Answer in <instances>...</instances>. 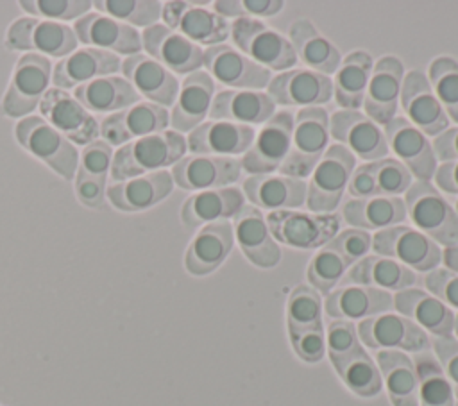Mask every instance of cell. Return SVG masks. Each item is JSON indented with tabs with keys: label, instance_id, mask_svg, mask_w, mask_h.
<instances>
[{
	"label": "cell",
	"instance_id": "59",
	"mask_svg": "<svg viewBox=\"0 0 458 406\" xmlns=\"http://www.w3.org/2000/svg\"><path fill=\"white\" fill-rule=\"evenodd\" d=\"M433 181H437L438 191H444L447 195H458V161L438 163Z\"/></svg>",
	"mask_w": 458,
	"mask_h": 406
},
{
	"label": "cell",
	"instance_id": "16",
	"mask_svg": "<svg viewBox=\"0 0 458 406\" xmlns=\"http://www.w3.org/2000/svg\"><path fill=\"white\" fill-rule=\"evenodd\" d=\"M388 152L394 154L415 181L433 179L438 161L433 152V145L426 134H422L415 125H411L404 116H395L386 125H383Z\"/></svg>",
	"mask_w": 458,
	"mask_h": 406
},
{
	"label": "cell",
	"instance_id": "28",
	"mask_svg": "<svg viewBox=\"0 0 458 406\" xmlns=\"http://www.w3.org/2000/svg\"><path fill=\"white\" fill-rule=\"evenodd\" d=\"M120 72L123 73V79H127L136 89V93L147 98V102L163 107L174 106L179 93L177 77L147 54L125 57L120 64Z\"/></svg>",
	"mask_w": 458,
	"mask_h": 406
},
{
	"label": "cell",
	"instance_id": "51",
	"mask_svg": "<svg viewBox=\"0 0 458 406\" xmlns=\"http://www.w3.org/2000/svg\"><path fill=\"white\" fill-rule=\"evenodd\" d=\"M324 247L338 252L349 265H354L361 258L367 256L372 249V234L356 229V227H347L340 233H336Z\"/></svg>",
	"mask_w": 458,
	"mask_h": 406
},
{
	"label": "cell",
	"instance_id": "61",
	"mask_svg": "<svg viewBox=\"0 0 458 406\" xmlns=\"http://www.w3.org/2000/svg\"><path fill=\"white\" fill-rule=\"evenodd\" d=\"M442 263L445 265L447 270L458 274V245L444 247V250H442Z\"/></svg>",
	"mask_w": 458,
	"mask_h": 406
},
{
	"label": "cell",
	"instance_id": "40",
	"mask_svg": "<svg viewBox=\"0 0 458 406\" xmlns=\"http://www.w3.org/2000/svg\"><path fill=\"white\" fill-rule=\"evenodd\" d=\"M75 100L93 113H116L138 104L140 95L120 75H106L73 88Z\"/></svg>",
	"mask_w": 458,
	"mask_h": 406
},
{
	"label": "cell",
	"instance_id": "48",
	"mask_svg": "<svg viewBox=\"0 0 458 406\" xmlns=\"http://www.w3.org/2000/svg\"><path fill=\"white\" fill-rule=\"evenodd\" d=\"M100 14L131 27H150L161 18V2L156 0H98L93 4Z\"/></svg>",
	"mask_w": 458,
	"mask_h": 406
},
{
	"label": "cell",
	"instance_id": "49",
	"mask_svg": "<svg viewBox=\"0 0 458 406\" xmlns=\"http://www.w3.org/2000/svg\"><path fill=\"white\" fill-rule=\"evenodd\" d=\"M349 266L351 265L338 252L327 247H322L310 259L306 277L313 290H317L322 295H327L338 283H342Z\"/></svg>",
	"mask_w": 458,
	"mask_h": 406
},
{
	"label": "cell",
	"instance_id": "50",
	"mask_svg": "<svg viewBox=\"0 0 458 406\" xmlns=\"http://www.w3.org/2000/svg\"><path fill=\"white\" fill-rule=\"evenodd\" d=\"M20 7L32 16H41V20L66 21L79 20L91 7L88 0H21Z\"/></svg>",
	"mask_w": 458,
	"mask_h": 406
},
{
	"label": "cell",
	"instance_id": "8",
	"mask_svg": "<svg viewBox=\"0 0 458 406\" xmlns=\"http://www.w3.org/2000/svg\"><path fill=\"white\" fill-rule=\"evenodd\" d=\"M52 68L45 55L23 54L13 68L9 86L2 98V113L9 118H25L36 109L48 91Z\"/></svg>",
	"mask_w": 458,
	"mask_h": 406
},
{
	"label": "cell",
	"instance_id": "57",
	"mask_svg": "<svg viewBox=\"0 0 458 406\" xmlns=\"http://www.w3.org/2000/svg\"><path fill=\"white\" fill-rule=\"evenodd\" d=\"M433 351L437 354V359L449 379L454 397L458 399V340L453 336L445 338H435L433 340Z\"/></svg>",
	"mask_w": 458,
	"mask_h": 406
},
{
	"label": "cell",
	"instance_id": "52",
	"mask_svg": "<svg viewBox=\"0 0 458 406\" xmlns=\"http://www.w3.org/2000/svg\"><path fill=\"white\" fill-rule=\"evenodd\" d=\"M361 345L356 326L351 320H340L333 318L327 326L326 333V351L329 354L331 361H336L354 351H358Z\"/></svg>",
	"mask_w": 458,
	"mask_h": 406
},
{
	"label": "cell",
	"instance_id": "46",
	"mask_svg": "<svg viewBox=\"0 0 458 406\" xmlns=\"http://www.w3.org/2000/svg\"><path fill=\"white\" fill-rule=\"evenodd\" d=\"M426 77L449 122L458 123V61L440 55L429 63Z\"/></svg>",
	"mask_w": 458,
	"mask_h": 406
},
{
	"label": "cell",
	"instance_id": "31",
	"mask_svg": "<svg viewBox=\"0 0 458 406\" xmlns=\"http://www.w3.org/2000/svg\"><path fill=\"white\" fill-rule=\"evenodd\" d=\"M276 113L274 100L267 91L256 89H220L215 93L209 120H224L238 125H263Z\"/></svg>",
	"mask_w": 458,
	"mask_h": 406
},
{
	"label": "cell",
	"instance_id": "22",
	"mask_svg": "<svg viewBox=\"0 0 458 406\" xmlns=\"http://www.w3.org/2000/svg\"><path fill=\"white\" fill-rule=\"evenodd\" d=\"M399 104L406 114L404 118L428 138H435L449 127V118L437 100L426 73L420 70L404 73Z\"/></svg>",
	"mask_w": 458,
	"mask_h": 406
},
{
	"label": "cell",
	"instance_id": "9",
	"mask_svg": "<svg viewBox=\"0 0 458 406\" xmlns=\"http://www.w3.org/2000/svg\"><path fill=\"white\" fill-rule=\"evenodd\" d=\"M372 250L417 272H431L442 261L440 247L411 225H394L372 234Z\"/></svg>",
	"mask_w": 458,
	"mask_h": 406
},
{
	"label": "cell",
	"instance_id": "37",
	"mask_svg": "<svg viewBox=\"0 0 458 406\" xmlns=\"http://www.w3.org/2000/svg\"><path fill=\"white\" fill-rule=\"evenodd\" d=\"M233 245L234 234L229 220L208 224L190 241L184 254V266L191 275H208L227 259Z\"/></svg>",
	"mask_w": 458,
	"mask_h": 406
},
{
	"label": "cell",
	"instance_id": "36",
	"mask_svg": "<svg viewBox=\"0 0 458 406\" xmlns=\"http://www.w3.org/2000/svg\"><path fill=\"white\" fill-rule=\"evenodd\" d=\"M324 309L327 317L340 320H365L394 309V295L385 290L345 284L326 295Z\"/></svg>",
	"mask_w": 458,
	"mask_h": 406
},
{
	"label": "cell",
	"instance_id": "41",
	"mask_svg": "<svg viewBox=\"0 0 458 406\" xmlns=\"http://www.w3.org/2000/svg\"><path fill=\"white\" fill-rule=\"evenodd\" d=\"M342 218L356 229L381 231L406 220V206L401 197L349 199L342 206Z\"/></svg>",
	"mask_w": 458,
	"mask_h": 406
},
{
	"label": "cell",
	"instance_id": "24",
	"mask_svg": "<svg viewBox=\"0 0 458 406\" xmlns=\"http://www.w3.org/2000/svg\"><path fill=\"white\" fill-rule=\"evenodd\" d=\"M77 41L86 47L100 48L111 54L134 55L141 50V34L136 27L125 25L100 13H86L73 23Z\"/></svg>",
	"mask_w": 458,
	"mask_h": 406
},
{
	"label": "cell",
	"instance_id": "34",
	"mask_svg": "<svg viewBox=\"0 0 458 406\" xmlns=\"http://www.w3.org/2000/svg\"><path fill=\"white\" fill-rule=\"evenodd\" d=\"M174 188V179L168 170L143 173L127 181L113 182L106 190V199L127 213L145 211L165 200Z\"/></svg>",
	"mask_w": 458,
	"mask_h": 406
},
{
	"label": "cell",
	"instance_id": "15",
	"mask_svg": "<svg viewBox=\"0 0 458 406\" xmlns=\"http://www.w3.org/2000/svg\"><path fill=\"white\" fill-rule=\"evenodd\" d=\"M43 118L73 145H89L100 136V122L86 111L72 93L48 88L39 102Z\"/></svg>",
	"mask_w": 458,
	"mask_h": 406
},
{
	"label": "cell",
	"instance_id": "39",
	"mask_svg": "<svg viewBox=\"0 0 458 406\" xmlns=\"http://www.w3.org/2000/svg\"><path fill=\"white\" fill-rule=\"evenodd\" d=\"M415 281L417 275L413 270L397 263L392 258H385L379 254H367L365 258L351 265L342 279L344 284L370 286L385 292L411 288Z\"/></svg>",
	"mask_w": 458,
	"mask_h": 406
},
{
	"label": "cell",
	"instance_id": "17",
	"mask_svg": "<svg viewBox=\"0 0 458 406\" xmlns=\"http://www.w3.org/2000/svg\"><path fill=\"white\" fill-rule=\"evenodd\" d=\"M202 66L213 80L227 86V89L263 91L272 79V72L261 68L227 43L204 48Z\"/></svg>",
	"mask_w": 458,
	"mask_h": 406
},
{
	"label": "cell",
	"instance_id": "58",
	"mask_svg": "<svg viewBox=\"0 0 458 406\" xmlns=\"http://www.w3.org/2000/svg\"><path fill=\"white\" fill-rule=\"evenodd\" d=\"M433 152L438 163L458 161V125L447 127L431 141Z\"/></svg>",
	"mask_w": 458,
	"mask_h": 406
},
{
	"label": "cell",
	"instance_id": "53",
	"mask_svg": "<svg viewBox=\"0 0 458 406\" xmlns=\"http://www.w3.org/2000/svg\"><path fill=\"white\" fill-rule=\"evenodd\" d=\"M113 156H114V152L109 143H106L104 140H95L93 143L84 147V150L79 157L77 172L107 179V173L111 172Z\"/></svg>",
	"mask_w": 458,
	"mask_h": 406
},
{
	"label": "cell",
	"instance_id": "25",
	"mask_svg": "<svg viewBox=\"0 0 458 406\" xmlns=\"http://www.w3.org/2000/svg\"><path fill=\"white\" fill-rule=\"evenodd\" d=\"M413 177L394 157H383L356 165L347 191L351 199L365 197H399L411 186Z\"/></svg>",
	"mask_w": 458,
	"mask_h": 406
},
{
	"label": "cell",
	"instance_id": "3",
	"mask_svg": "<svg viewBox=\"0 0 458 406\" xmlns=\"http://www.w3.org/2000/svg\"><path fill=\"white\" fill-rule=\"evenodd\" d=\"M329 116L322 107L297 109L292 143L286 159L279 166V175L306 179L329 147Z\"/></svg>",
	"mask_w": 458,
	"mask_h": 406
},
{
	"label": "cell",
	"instance_id": "4",
	"mask_svg": "<svg viewBox=\"0 0 458 406\" xmlns=\"http://www.w3.org/2000/svg\"><path fill=\"white\" fill-rule=\"evenodd\" d=\"M229 36L234 48L268 72L279 73L297 64V55L288 38L267 27L258 18L233 20Z\"/></svg>",
	"mask_w": 458,
	"mask_h": 406
},
{
	"label": "cell",
	"instance_id": "35",
	"mask_svg": "<svg viewBox=\"0 0 458 406\" xmlns=\"http://www.w3.org/2000/svg\"><path fill=\"white\" fill-rule=\"evenodd\" d=\"M245 206V195L236 186L195 191L181 206V222L186 229L204 227L233 218Z\"/></svg>",
	"mask_w": 458,
	"mask_h": 406
},
{
	"label": "cell",
	"instance_id": "60",
	"mask_svg": "<svg viewBox=\"0 0 458 406\" xmlns=\"http://www.w3.org/2000/svg\"><path fill=\"white\" fill-rule=\"evenodd\" d=\"M240 4H242L245 18L274 16V14L281 13V9L284 5V2H281V0H240Z\"/></svg>",
	"mask_w": 458,
	"mask_h": 406
},
{
	"label": "cell",
	"instance_id": "62",
	"mask_svg": "<svg viewBox=\"0 0 458 406\" xmlns=\"http://www.w3.org/2000/svg\"><path fill=\"white\" fill-rule=\"evenodd\" d=\"M454 334H456V340H458V315H454Z\"/></svg>",
	"mask_w": 458,
	"mask_h": 406
},
{
	"label": "cell",
	"instance_id": "56",
	"mask_svg": "<svg viewBox=\"0 0 458 406\" xmlns=\"http://www.w3.org/2000/svg\"><path fill=\"white\" fill-rule=\"evenodd\" d=\"M106 177H93L75 172V195L79 202L91 209H100L106 204Z\"/></svg>",
	"mask_w": 458,
	"mask_h": 406
},
{
	"label": "cell",
	"instance_id": "55",
	"mask_svg": "<svg viewBox=\"0 0 458 406\" xmlns=\"http://www.w3.org/2000/svg\"><path fill=\"white\" fill-rule=\"evenodd\" d=\"M424 286L447 308L458 309V274L447 268H433L424 277Z\"/></svg>",
	"mask_w": 458,
	"mask_h": 406
},
{
	"label": "cell",
	"instance_id": "45",
	"mask_svg": "<svg viewBox=\"0 0 458 406\" xmlns=\"http://www.w3.org/2000/svg\"><path fill=\"white\" fill-rule=\"evenodd\" d=\"M331 365L335 367L344 385L360 397H374L383 388L381 372L363 347L336 361H331Z\"/></svg>",
	"mask_w": 458,
	"mask_h": 406
},
{
	"label": "cell",
	"instance_id": "14",
	"mask_svg": "<svg viewBox=\"0 0 458 406\" xmlns=\"http://www.w3.org/2000/svg\"><path fill=\"white\" fill-rule=\"evenodd\" d=\"M360 342L376 351L420 352L429 349L428 333L403 315L381 313L356 326Z\"/></svg>",
	"mask_w": 458,
	"mask_h": 406
},
{
	"label": "cell",
	"instance_id": "7",
	"mask_svg": "<svg viewBox=\"0 0 458 406\" xmlns=\"http://www.w3.org/2000/svg\"><path fill=\"white\" fill-rule=\"evenodd\" d=\"M277 243L295 249L324 247L340 229V216L335 213L311 211H274L265 216Z\"/></svg>",
	"mask_w": 458,
	"mask_h": 406
},
{
	"label": "cell",
	"instance_id": "23",
	"mask_svg": "<svg viewBox=\"0 0 458 406\" xmlns=\"http://www.w3.org/2000/svg\"><path fill=\"white\" fill-rule=\"evenodd\" d=\"M170 113L166 107L152 102H138L127 109L107 114L100 122V136L106 143L125 145L132 140L166 131Z\"/></svg>",
	"mask_w": 458,
	"mask_h": 406
},
{
	"label": "cell",
	"instance_id": "26",
	"mask_svg": "<svg viewBox=\"0 0 458 406\" xmlns=\"http://www.w3.org/2000/svg\"><path fill=\"white\" fill-rule=\"evenodd\" d=\"M231 225L240 250L252 265L272 268L281 261L279 243L274 240L265 215L258 207L245 204L233 216Z\"/></svg>",
	"mask_w": 458,
	"mask_h": 406
},
{
	"label": "cell",
	"instance_id": "5",
	"mask_svg": "<svg viewBox=\"0 0 458 406\" xmlns=\"http://www.w3.org/2000/svg\"><path fill=\"white\" fill-rule=\"evenodd\" d=\"M16 141L61 177L72 181L79 166L75 145L55 131L43 116H25L14 127Z\"/></svg>",
	"mask_w": 458,
	"mask_h": 406
},
{
	"label": "cell",
	"instance_id": "30",
	"mask_svg": "<svg viewBox=\"0 0 458 406\" xmlns=\"http://www.w3.org/2000/svg\"><path fill=\"white\" fill-rule=\"evenodd\" d=\"M120 64L122 61L116 54L93 47L77 48L52 68L54 88L66 91L98 77L114 75Z\"/></svg>",
	"mask_w": 458,
	"mask_h": 406
},
{
	"label": "cell",
	"instance_id": "43",
	"mask_svg": "<svg viewBox=\"0 0 458 406\" xmlns=\"http://www.w3.org/2000/svg\"><path fill=\"white\" fill-rule=\"evenodd\" d=\"M376 365L394 406H419L413 361L401 351H377Z\"/></svg>",
	"mask_w": 458,
	"mask_h": 406
},
{
	"label": "cell",
	"instance_id": "32",
	"mask_svg": "<svg viewBox=\"0 0 458 406\" xmlns=\"http://www.w3.org/2000/svg\"><path fill=\"white\" fill-rule=\"evenodd\" d=\"M215 97V80L204 72L197 70L184 77L179 86L177 98L172 106L170 125L175 132H190L206 122Z\"/></svg>",
	"mask_w": 458,
	"mask_h": 406
},
{
	"label": "cell",
	"instance_id": "33",
	"mask_svg": "<svg viewBox=\"0 0 458 406\" xmlns=\"http://www.w3.org/2000/svg\"><path fill=\"white\" fill-rule=\"evenodd\" d=\"M394 309L415 322L422 331L435 338L453 336L454 313L429 292L419 288H404L394 295Z\"/></svg>",
	"mask_w": 458,
	"mask_h": 406
},
{
	"label": "cell",
	"instance_id": "13",
	"mask_svg": "<svg viewBox=\"0 0 458 406\" xmlns=\"http://www.w3.org/2000/svg\"><path fill=\"white\" fill-rule=\"evenodd\" d=\"M329 134L363 163L388 157V145L376 122L358 109H338L329 118Z\"/></svg>",
	"mask_w": 458,
	"mask_h": 406
},
{
	"label": "cell",
	"instance_id": "6",
	"mask_svg": "<svg viewBox=\"0 0 458 406\" xmlns=\"http://www.w3.org/2000/svg\"><path fill=\"white\" fill-rule=\"evenodd\" d=\"M356 157L340 143H333L324 152L310 175L306 206L311 213H333L347 191Z\"/></svg>",
	"mask_w": 458,
	"mask_h": 406
},
{
	"label": "cell",
	"instance_id": "1",
	"mask_svg": "<svg viewBox=\"0 0 458 406\" xmlns=\"http://www.w3.org/2000/svg\"><path fill=\"white\" fill-rule=\"evenodd\" d=\"M186 138L175 131H163L122 145L111 163V179L127 181L143 173L174 166L186 152Z\"/></svg>",
	"mask_w": 458,
	"mask_h": 406
},
{
	"label": "cell",
	"instance_id": "44",
	"mask_svg": "<svg viewBox=\"0 0 458 406\" xmlns=\"http://www.w3.org/2000/svg\"><path fill=\"white\" fill-rule=\"evenodd\" d=\"M411 361L417 374L419 406H454L453 386L437 356L429 351H420L415 352Z\"/></svg>",
	"mask_w": 458,
	"mask_h": 406
},
{
	"label": "cell",
	"instance_id": "42",
	"mask_svg": "<svg viewBox=\"0 0 458 406\" xmlns=\"http://www.w3.org/2000/svg\"><path fill=\"white\" fill-rule=\"evenodd\" d=\"M374 61L365 50H354L333 73V98L340 109H361Z\"/></svg>",
	"mask_w": 458,
	"mask_h": 406
},
{
	"label": "cell",
	"instance_id": "10",
	"mask_svg": "<svg viewBox=\"0 0 458 406\" xmlns=\"http://www.w3.org/2000/svg\"><path fill=\"white\" fill-rule=\"evenodd\" d=\"M295 114L292 109L276 111L256 132L252 145L240 157L249 175H267L279 170L288 156Z\"/></svg>",
	"mask_w": 458,
	"mask_h": 406
},
{
	"label": "cell",
	"instance_id": "11",
	"mask_svg": "<svg viewBox=\"0 0 458 406\" xmlns=\"http://www.w3.org/2000/svg\"><path fill=\"white\" fill-rule=\"evenodd\" d=\"M73 29L61 21L18 18L5 34V47L9 50H21L27 54L66 57L77 47Z\"/></svg>",
	"mask_w": 458,
	"mask_h": 406
},
{
	"label": "cell",
	"instance_id": "12",
	"mask_svg": "<svg viewBox=\"0 0 458 406\" xmlns=\"http://www.w3.org/2000/svg\"><path fill=\"white\" fill-rule=\"evenodd\" d=\"M165 25L199 47H215L225 43L229 38L231 23L218 16L204 4L193 2H165L161 7Z\"/></svg>",
	"mask_w": 458,
	"mask_h": 406
},
{
	"label": "cell",
	"instance_id": "29",
	"mask_svg": "<svg viewBox=\"0 0 458 406\" xmlns=\"http://www.w3.org/2000/svg\"><path fill=\"white\" fill-rule=\"evenodd\" d=\"M243 195L259 211H288L306 204L308 182L286 175H249L243 181Z\"/></svg>",
	"mask_w": 458,
	"mask_h": 406
},
{
	"label": "cell",
	"instance_id": "18",
	"mask_svg": "<svg viewBox=\"0 0 458 406\" xmlns=\"http://www.w3.org/2000/svg\"><path fill=\"white\" fill-rule=\"evenodd\" d=\"M267 95L283 107H322L333 98V80L308 68H290L272 75Z\"/></svg>",
	"mask_w": 458,
	"mask_h": 406
},
{
	"label": "cell",
	"instance_id": "63",
	"mask_svg": "<svg viewBox=\"0 0 458 406\" xmlns=\"http://www.w3.org/2000/svg\"><path fill=\"white\" fill-rule=\"evenodd\" d=\"M456 213H458V200H456Z\"/></svg>",
	"mask_w": 458,
	"mask_h": 406
},
{
	"label": "cell",
	"instance_id": "2",
	"mask_svg": "<svg viewBox=\"0 0 458 406\" xmlns=\"http://www.w3.org/2000/svg\"><path fill=\"white\" fill-rule=\"evenodd\" d=\"M406 218L438 247L458 245V213L429 181H413L404 193Z\"/></svg>",
	"mask_w": 458,
	"mask_h": 406
},
{
	"label": "cell",
	"instance_id": "54",
	"mask_svg": "<svg viewBox=\"0 0 458 406\" xmlns=\"http://www.w3.org/2000/svg\"><path fill=\"white\" fill-rule=\"evenodd\" d=\"M290 343L295 354L306 363H317L326 354V333L324 327H311L297 333H288Z\"/></svg>",
	"mask_w": 458,
	"mask_h": 406
},
{
	"label": "cell",
	"instance_id": "20",
	"mask_svg": "<svg viewBox=\"0 0 458 406\" xmlns=\"http://www.w3.org/2000/svg\"><path fill=\"white\" fill-rule=\"evenodd\" d=\"M242 163L238 157L190 154L172 166V179L182 190L204 191L227 188L242 175Z\"/></svg>",
	"mask_w": 458,
	"mask_h": 406
},
{
	"label": "cell",
	"instance_id": "19",
	"mask_svg": "<svg viewBox=\"0 0 458 406\" xmlns=\"http://www.w3.org/2000/svg\"><path fill=\"white\" fill-rule=\"evenodd\" d=\"M141 48L175 77L190 75L204 63V48L168 29L165 23H154L143 29Z\"/></svg>",
	"mask_w": 458,
	"mask_h": 406
},
{
	"label": "cell",
	"instance_id": "27",
	"mask_svg": "<svg viewBox=\"0 0 458 406\" xmlns=\"http://www.w3.org/2000/svg\"><path fill=\"white\" fill-rule=\"evenodd\" d=\"M254 136V127L224 120H206L188 132L186 147L191 154L238 157L249 150Z\"/></svg>",
	"mask_w": 458,
	"mask_h": 406
},
{
	"label": "cell",
	"instance_id": "47",
	"mask_svg": "<svg viewBox=\"0 0 458 406\" xmlns=\"http://www.w3.org/2000/svg\"><path fill=\"white\" fill-rule=\"evenodd\" d=\"M288 333H297L322 326V299L317 290L299 284L292 290L286 302Z\"/></svg>",
	"mask_w": 458,
	"mask_h": 406
},
{
	"label": "cell",
	"instance_id": "38",
	"mask_svg": "<svg viewBox=\"0 0 458 406\" xmlns=\"http://www.w3.org/2000/svg\"><path fill=\"white\" fill-rule=\"evenodd\" d=\"M288 41L293 47L297 61L308 70L331 77L340 66V50L308 18H299L290 25Z\"/></svg>",
	"mask_w": 458,
	"mask_h": 406
},
{
	"label": "cell",
	"instance_id": "21",
	"mask_svg": "<svg viewBox=\"0 0 458 406\" xmlns=\"http://www.w3.org/2000/svg\"><path fill=\"white\" fill-rule=\"evenodd\" d=\"M403 77L404 66L394 55H383L372 66L361 109L379 127L397 116Z\"/></svg>",
	"mask_w": 458,
	"mask_h": 406
}]
</instances>
